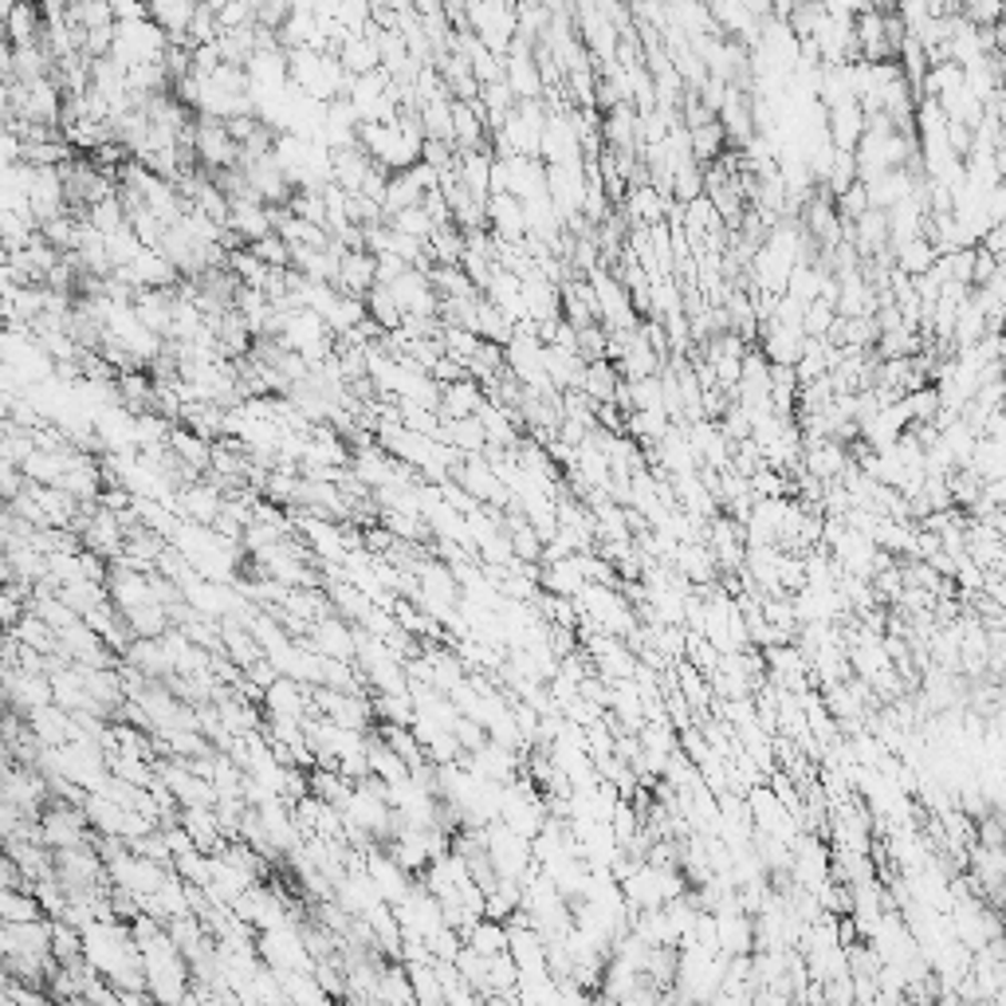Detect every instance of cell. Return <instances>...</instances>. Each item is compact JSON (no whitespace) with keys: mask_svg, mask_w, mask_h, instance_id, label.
Segmentation results:
<instances>
[{"mask_svg":"<svg viewBox=\"0 0 1006 1006\" xmlns=\"http://www.w3.org/2000/svg\"><path fill=\"white\" fill-rule=\"evenodd\" d=\"M165 48H170V35H165L150 17L119 20V24H114V48H111V55L122 63V68H138V63H162Z\"/></svg>","mask_w":1006,"mask_h":1006,"instance_id":"6da1fadb","label":"cell"},{"mask_svg":"<svg viewBox=\"0 0 1006 1006\" xmlns=\"http://www.w3.org/2000/svg\"><path fill=\"white\" fill-rule=\"evenodd\" d=\"M260 955L268 967H276L279 975L284 972H315L319 967V959H315V952L307 947V936L304 928H299L296 920H287V924H279V928H268L260 932Z\"/></svg>","mask_w":1006,"mask_h":1006,"instance_id":"7a4b0ae2","label":"cell"},{"mask_svg":"<svg viewBox=\"0 0 1006 1006\" xmlns=\"http://www.w3.org/2000/svg\"><path fill=\"white\" fill-rule=\"evenodd\" d=\"M193 154H197L201 170H208V174H220V170H233V165H240V142L233 138V131H228L225 119L197 114Z\"/></svg>","mask_w":1006,"mask_h":1006,"instance_id":"3957f363","label":"cell"},{"mask_svg":"<svg viewBox=\"0 0 1006 1006\" xmlns=\"http://www.w3.org/2000/svg\"><path fill=\"white\" fill-rule=\"evenodd\" d=\"M366 873L373 876V885H378V893L386 896V904H401L409 896V889L417 885L413 881L417 873H409V869L401 865V861L393 858L382 842L366 845Z\"/></svg>","mask_w":1006,"mask_h":1006,"instance_id":"277c9868","label":"cell"},{"mask_svg":"<svg viewBox=\"0 0 1006 1006\" xmlns=\"http://www.w3.org/2000/svg\"><path fill=\"white\" fill-rule=\"evenodd\" d=\"M233 909H236V916H240L244 924L256 928V936L268 932V928H279V924H287V920H296L291 912H287L284 896H279L276 889H268V885H252L248 893L233 904Z\"/></svg>","mask_w":1006,"mask_h":1006,"instance_id":"5b68a950","label":"cell"},{"mask_svg":"<svg viewBox=\"0 0 1006 1006\" xmlns=\"http://www.w3.org/2000/svg\"><path fill=\"white\" fill-rule=\"evenodd\" d=\"M487 228H492L495 240L507 244H523L527 240V208L515 193H492L487 197Z\"/></svg>","mask_w":1006,"mask_h":1006,"instance_id":"8992f818","label":"cell"},{"mask_svg":"<svg viewBox=\"0 0 1006 1006\" xmlns=\"http://www.w3.org/2000/svg\"><path fill=\"white\" fill-rule=\"evenodd\" d=\"M228 228H233L244 244H256V240H264V236L276 233V208L264 205L260 197H233Z\"/></svg>","mask_w":1006,"mask_h":1006,"instance_id":"52a82bcc","label":"cell"},{"mask_svg":"<svg viewBox=\"0 0 1006 1006\" xmlns=\"http://www.w3.org/2000/svg\"><path fill=\"white\" fill-rule=\"evenodd\" d=\"M865 126H869V114H865V106H861L858 99L825 111V134H830L833 150L853 154V150L861 146V138H865Z\"/></svg>","mask_w":1006,"mask_h":1006,"instance_id":"ba28073f","label":"cell"},{"mask_svg":"<svg viewBox=\"0 0 1006 1006\" xmlns=\"http://www.w3.org/2000/svg\"><path fill=\"white\" fill-rule=\"evenodd\" d=\"M44 9L40 0H17L12 12L4 17V44L12 48H35L44 44Z\"/></svg>","mask_w":1006,"mask_h":1006,"instance_id":"9c48e42d","label":"cell"},{"mask_svg":"<svg viewBox=\"0 0 1006 1006\" xmlns=\"http://www.w3.org/2000/svg\"><path fill=\"white\" fill-rule=\"evenodd\" d=\"M335 284L347 291V296H370V287L378 284V252L370 248H347L342 252V268Z\"/></svg>","mask_w":1006,"mask_h":1006,"instance_id":"30bf717a","label":"cell"},{"mask_svg":"<svg viewBox=\"0 0 1006 1006\" xmlns=\"http://www.w3.org/2000/svg\"><path fill=\"white\" fill-rule=\"evenodd\" d=\"M487 401V390L480 378H456V382H441V417L444 421H460V417H476V409Z\"/></svg>","mask_w":1006,"mask_h":1006,"instance_id":"8fae6325","label":"cell"},{"mask_svg":"<svg viewBox=\"0 0 1006 1006\" xmlns=\"http://www.w3.org/2000/svg\"><path fill=\"white\" fill-rule=\"evenodd\" d=\"M146 9H150V20H154L170 40H189V28L201 9V0H146Z\"/></svg>","mask_w":1006,"mask_h":1006,"instance_id":"7c38bea8","label":"cell"},{"mask_svg":"<svg viewBox=\"0 0 1006 1006\" xmlns=\"http://www.w3.org/2000/svg\"><path fill=\"white\" fill-rule=\"evenodd\" d=\"M335 55H339L342 68H347L350 75H366V71L382 68V48H378V35H373L370 28H362V32H347V40H342Z\"/></svg>","mask_w":1006,"mask_h":1006,"instance_id":"4fadbf2b","label":"cell"},{"mask_svg":"<svg viewBox=\"0 0 1006 1006\" xmlns=\"http://www.w3.org/2000/svg\"><path fill=\"white\" fill-rule=\"evenodd\" d=\"M373 170V157L366 154L362 146H347V150H330V174H335V185L347 193H362L366 177Z\"/></svg>","mask_w":1006,"mask_h":1006,"instance_id":"5bb4252c","label":"cell"},{"mask_svg":"<svg viewBox=\"0 0 1006 1006\" xmlns=\"http://www.w3.org/2000/svg\"><path fill=\"white\" fill-rule=\"evenodd\" d=\"M370 774H378L386 787H393V782H401V779L413 774V767H409L406 759L393 751L390 739H386L382 731H370Z\"/></svg>","mask_w":1006,"mask_h":1006,"instance_id":"9a60e30c","label":"cell"},{"mask_svg":"<svg viewBox=\"0 0 1006 1006\" xmlns=\"http://www.w3.org/2000/svg\"><path fill=\"white\" fill-rule=\"evenodd\" d=\"M170 449H174L193 472L213 469V441L201 437V433H193L189 425H174V433H170Z\"/></svg>","mask_w":1006,"mask_h":1006,"instance_id":"2e32d148","label":"cell"},{"mask_svg":"<svg viewBox=\"0 0 1006 1006\" xmlns=\"http://www.w3.org/2000/svg\"><path fill=\"white\" fill-rule=\"evenodd\" d=\"M48 909L32 889H4L0 893V920L4 924H28V920H44Z\"/></svg>","mask_w":1006,"mask_h":1006,"instance_id":"e0dca14e","label":"cell"},{"mask_svg":"<svg viewBox=\"0 0 1006 1006\" xmlns=\"http://www.w3.org/2000/svg\"><path fill=\"white\" fill-rule=\"evenodd\" d=\"M665 193L653 189V185H637V189L625 193V213H629V220L641 228L649 225H660V217H665Z\"/></svg>","mask_w":1006,"mask_h":1006,"instance_id":"ac0fdd59","label":"cell"},{"mask_svg":"<svg viewBox=\"0 0 1006 1006\" xmlns=\"http://www.w3.org/2000/svg\"><path fill=\"white\" fill-rule=\"evenodd\" d=\"M366 311H370V319L386 330H401V322H406V311H401L398 296H393L390 284H373L370 296H366Z\"/></svg>","mask_w":1006,"mask_h":1006,"instance_id":"d6986e66","label":"cell"},{"mask_svg":"<svg viewBox=\"0 0 1006 1006\" xmlns=\"http://www.w3.org/2000/svg\"><path fill=\"white\" fill-rule=\"evenodd\" d=\"M390 225L398 228V233L413 236V240H425V244H429V236H433L437 228H441V220H437L433 213L425 208V201H421V205L401 208L398 217H390ZM444 225H449V220H444Z\"/></svg>","mask_w":1006,"mask_h":1006,"instance_id":"ffe728a7","label":"cell"},{"mask_svg":"<svg viewBox=\"0 0 1006 1006\" xmlns=\"http://www.w3.org/2000/svg\"><path fill=\"white\" fill-rule=\"evenodd\" d=\"M469 947H476L480 955H500L507 952V920H476L469 932Z\"/></svg>","mask_w":1006,"mask_h":1006,"instance_id":"44dd1931","label":"cell"},{"mask_svg":"<svg viewBox=\"0 0 1006 1006\" xmlns=\"http://www.w3.org/2000/svg\"><path fill=\"white\" fill-rule=\"evenodd\" d=\"M256 256H260L268 268H291V244L284 240L279 233H271V236H264V240H256V244H248Z\"/></svg>","mask_w":1006,"mask_h":1006,"instance_id":"7402d4cb","label":"cell"}]
</instances>
